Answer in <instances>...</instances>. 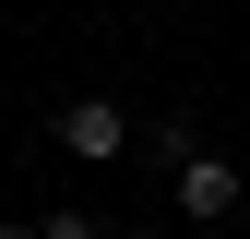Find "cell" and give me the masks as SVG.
I'll list each match as a JSON object with an SVG mask.
<instances>
[{
  "instance_id": "obj_4",
  "label": "cell",
  "mask_w": 250,
  "mask_h": 239,
  "mask_svg": "<svg viewBox=\"0 0 250 239\" xmlns=\"http://www.w3.org/2000/svg\"><path fill=\"white\" fill-rule=\"evenodd\" d=\"M36 239H107V227L83 215V203H60V215H36Z\"/></svg>"
},
{
  "instance_id": "obj_3",
  "label": "cell",
  "mask_w": 250,
  "mask_h": 239,
  "mask_svg": "<svg viewBox=\"0 0 250 239\" xmlns=\"http://www.w3.org/2000/svg\"><path fill=\"white\" fill-rule=\"evenodd\" d=\"M143 156H155V167H167V179H179V167H191V156H203V143H191V120H143Z\"/></svg>"
},
{
  "instance_id": "obj_2",
  "label": "cell",
  "mask_w": 250,
  "mask_h": 239,
  "mask_svg": "<svg viewBox=\"0 0 250 239\" xmlns=\"http://www.w3.org/2000/svg\"><path fill=\"white\" fill-rule=\"evenodd\" d=\"M238 191H250V167H238V156H191V167H179V215H203V227H227V215H238Z\"/></svg>"
},
{
  "instance_id": "obj_1",
  "label": "cell",
  "mask_w": 250,
  "mask_h": 239,
  "mask_svg": "<svg viewBox=\"0 0 250 239\" xmlns=\"http://www.w3.org/2000/svg\"><path fill=\"white\" fill-rule=\"evenodd\" d=\"M48 143H60V156H83V167H119V156H131V120H119L107 96H72V108L48 120Z\"/></svg>"
},
{
  "instance_id": "obj_5",
  "label": "cell",
  "mask_w": 250,
  "mask_h": 239,
  "mask_svg": "<svg viewBox=\"0 0 250 239\" xmlns=\"http://www.w3.org/2000/svg\"><path fill=\"white\" fill-rule=\"evenodd\" d=\"M119 239H167V227H119Z\"/></svg>"
},
{
  "instance_id": "obj_6",
  "label": "cell",
  "mask_w": 250,
  "mask_h": 239,
  "mask_svg": "<svg viewBox=\"0 0 250 239\" xmlns=\"http://www.w3.org/2000/svg\"><path fill=\"white\" fill-rule=\"evenodd\" d=\"M0 239H36V227H0Z\"/></svg>"
},
{
  "instance_id": "obj_7",
  "label": "cell",
  "mask_w": 250,
  "mask_h": 239,
  "mask_svg": "<svg viewBox=\"0 0 250 239\" xmlns=\"http://www.w3.org/2000/svg\"><path fill=\"white\" fill-rule=\"evenodd\" d=\"M238 167H250V143H238Z\"/></svg>"
}]
</instances>
